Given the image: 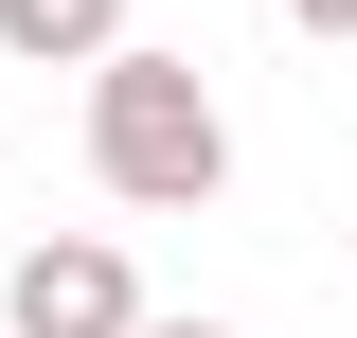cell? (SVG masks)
<instances>
[{"label":"cell","instance_id":"cell-1","mask_svg":"<svg viewBox=\"0 0 357 338\" xmlns=\"http://www.w3.org/2000/svg\"><path fill=\"white\" fill-rule=\"evenodd\" d=\"M72 143H89V178H107L126 214H215L232 196V107H215V72L161 54V36H126L107 72H89Z\"/></svg>","mask_w":357,"mask_h":338},{"label":"cell","instance_id":"cell-2","mask_svg":"<svg viewBox=\"0 0 357 338\" xmlns=\"http://www.w3.org/2000/svg\"><path fill=\"white\" fill-rule=\"evenodd\" d=\"M0 321L18 338H143L161 303H143V267L107 232H36V250H0Z\"/></svg>","mask_w":357,"mask_h":338},{"label":"cell","instance_id":"cell-3","mask_svg":"<svg viewBox=\"0 0 357 338\" xmlns=\"http://www.w3.org/2000/svg\"><path fill=\"white\" fill-rule=\"evenodd\" d=\"M0 54L18 72H107L126 54V0H0Z\"/></svg>","mask_w":357,"mask_h":338},{"label":"cell","instance_id":"cell-4","mask_svg":"<svg viewBox=\"0 0 357 338\" xmlns=\"http://www.w3.org/2000/svg\"><path fill=\"white\" fill-rule=\"evenodd\" d=\"M286 18H304V36H321V54H357V0H286Z\"/></svg>","mask_w":357,"mask_h":338},{"label":"cell","instance_id":"cell-5","mask_svg":"<svg viewBox=\"0 0 357 338\" xmlns=\"http://www.w3.org/2000/svg\"><path fill=\"white\" fill-rule=\"evenodd\" d=\"M143 338H232V321H143Z\"/></svg>","mask_w":357,"mask_h":338},{"label":"cell","instance_id":"cell-6","mask_svg":"<svg viewBox=\"0 0 357 338\" xmlns=\"http://www.w3.org/2000/svg\"><path fill=\"white\" fill-rule=\"evenodd\" d=\"M340 285H357V250H340Z\"/></svg>","mask_w":357,"mask_h":338}]
</instances>
